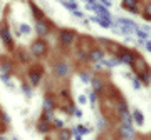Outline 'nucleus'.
<instances>
[{
  "mask_svg": "<svg viewBox=\"0 0 151 140\" xmlns=\"http://www.w3.org/2000/svg\"><path fill=\"white\" fill-rule=\"evenodd\" d=\"M30 54L34 57H44L47 54V42L44 38H37L30 43Z\"/></svg>",
  "mask_w": 151,
  "mask_h": 140,
  "instance_id": "obj_1",
  "label": "nucleus"
},
{
  "mask_svg": "<svg viewBox=\"0 0 151 140\" xmlns=\"http://www.w3.org/2000/svg\"><path fill=\"white\" fill-rule=\"evenodd\" d=\"M0 40H2V43H4L5 47L14 49V37H12L10 27L5 25V23H2V25H0Z\"/></svg>",
  "mask_w": 151,
  "mask_h": 140,
  "instance_id": "obj_2",
  "label": "nucleus"
},
{
  "mask_svg": "<svg viewBox=\"0 0 151 140\" xmlns=\"http://www.w3.org/2000/svg\"><path fill=\"white\" fill-rule=\"evenodd\" d=\"M76 40V32L69 30V28H64V30H60L59 32V43L60 45H64V47H69L72 45Z\"/></svg>",
  "mask_w": 151,
  "mask_h": 140,
  "instance_id": "obj_3",
  "label": "nucleus"
},
{
  "mask_svg": "<svg viewBox=\"0 0 151 140\" xmlns=\"http://www.w3.org/2000/svg\"><path fill=\"white\" fill-rule=\"evenodd\" d=\"M35 32L40 38L42 37H47L50 33V25H49L47 20H35Z\"/></svg>",
  "mask_w": 151,
  "mask_h": 140,
  "instance_id": "obj_4",
  "label": "nucleus"
},
{
  "mask_svg": "<svg viewBox=\"0 0 151 140\" xmlns=\"http://www.w3.org/2000/svg\"><path fill=\"white\" fill-rule=\"evenodd\" d=\"M119 60L121 62H124V64H128V65H134V60H136V55L131 52V50H126V49H121L119 50V54H118Z\"/></svg>",
  "mask_w": 151,
  "mask_h": 140,
  "instance_id": "obj_5",
  "label": "nucleus"
},
{
  "mask_svg": "<svg viewBox=\"0 0 151 140\" xmlns=\"http://www.w3.org/2000/svg\"><path fill=\"white\" fill-rule=\"evenodd\" d=\"M42 82V70L40 69H35V70H30L29 72V85L32 87H37L39 83Z\"/></svg>",
  "mask_w": 151,
  "mask_h": 140,
  "instance_id": "obj_6",
  "label": "nucleus"
},
{
  "mask_svg": "<svg viewBox=\"0 0 151 140\" xmlns=\"http://www.w3.org/2000/svg\"><path fill=\"white\" fill-rule=\"evenodd\" d=\"M69 65L65 64V62H57V64L54 65V74L57 77H60V78H64V77L69 75Z\"/></svg>",
  "mask_w": 151,
  "mask_h": 140,
  "instance_id": "obj_7",
  "label": "nucleus"
},
{
  "mask_svg": "<svg viewBox=\"0 0 151 140\" xmlns=\"http://www.w3.org/2000/svg\"><path fill=\"white\" fill-rule=\"evenodd\" d=\"M139 0H123V8L133 13H139Z\"/></svg>",
  "mask_w": 151,
  "mask_h": 140,
  "instance_id": "obj_8",
  "label": "nucleus"
},
{
  "mask_svg": "<svg viewBox=\"0 0 151 140\" xmlns=\"http://www.w3.org/2000/svg\"><path fill=\"white\" fill-rule=\"evenodd\" d=\"M119 134H121V137H123V139L131 140L133 137H134V130H133V127H131V125H121Z\"/></svg>",
  "mask_w": 151,
  "mask_h": 140,
  "instance_id": "obj_9",
  "label": "nucleus"
},
{
  "mask_svg": "<svg viewBox=\"0 0 151 140\" xmlns=\"http://www.w3.org/2000/svg\"><path fill=\"white\" fill-rule=\"evenodd\" d=\"M94 10L99 13V17H101V18H104V20L111 22V13H109V10L106 8V7H103V5H99V4H96V5H94Z\"/></svg>",
  "mask_w": 151,
  "mask_h": 140,
  "instance_id": "obj_10",
  "label": "nucleus"
},
{
  "mask_svg": "<svg viewBox=\"0 0 151 140\" xmlns=\"http://www.w3.org/2000/svg\"><path fill=\"white\" fill-rule=\"evenodd\" d=\"M29 7H30V10H32V13L35 15V20H45V15H44V12L39 8L35 4H34L32 0L29 2Z\"/></svg>",
  "mask_w": 151,
  "mask_h": 140,
  "instance_id": "obj_11",
  "label": "nucleus"
},
{
  "mask_svg": "<svg viewBox=\"0 0 151 140\" xmlns=\"http://www.w3.org/2000/svg\"><path fill=\"white\" fill-rule=\"evenodd\" d=\"M133 120H134V124L139 125V127L145 125V115H143V112H141L139 108H133Z\"/></svg>",
  "mask_w": 151,
  "mask_h": 140,
  "instance_id": "obj_12",
  "label": "nucleus"
},
{
  "mask_svg": "<svg viewBox=\"0 0 151 140\" xmlns=\"http://www.w3.org/2000/svg\"><path fill=\"white\" fill-rule=\"evenodd\" d=\"M50 129H52V125H50V122L40 120V122L37 124V132H39V134H49V132H50Z\"/></svg>",
  "mask_w": 151,
  "mask_h": 140,
  "instance_id": "obj_13",
  "label": "nucleus"
},
{
  "mask_svg": "<svg viewBox=\"0 0 151 140\" xmlns=\"http://www.w3.org/2000/svg\"><path fill=\"white\" fill-rule=\"evenodd\" d=\"M89 59L94 60V62H101V60L104 59V52L101 49H94L91 50V54H89Z\"/></svg>",
  "mask_w": 151,
  "mask_h": 140,
  "instance_id": "obj_14",
  "label": "nucleus"
},
{
  "mask_svg": "<svg viewBox=\"0 0 151 140\" xmlns=\"http://www.w3.org/2000/svg\"><path fill=\"white\" fill-rule=\"evenodd\" d=\"M42 107H44V110H55V102H54V98H52V97H44Z\"/></svg>",
  "mask_w": 151,
  "mask_h": 140,
  "instance_id": "obj_15",
  "label": "nucleus"
},
{
  "mask_svg": "<svg viewBox=\"0 0 151 140\" xmlns=\"http://www.w3.org/2000/svg\"><path fill=\"white\" fill-rule=\"evenodd\" d=\"M32 30H34V28L30 27L29 23H24V22H22V23H19V33H20V35H30V33H32Z\"/></svg>",
  "mask_w": 151,
  "mask_h": 140,
  "instance_id": "obj_16",
  "label": "nucleus"
},
{
  "mask_svg": "<svg viewBox=\"0 0 151 140\" xmlns=\"http://www.w3.org/2000/svg\"><path fill=\"white\" fill-rule=\"evenodd\" d=\"M20 90L22 93L25 95V98H32V85H29V83H20Z\"/></svg>",
  "mask_w": 151,
  "mask_h": 140,
  "instance_id": "obj_17",
  "label": "nucleus"
},
{
  "mask_svg": "<svg viewBox=\"0 0 151 140\" xmlns=\"http://www.w3.org/2000/svg\"><path fill=\"white\" fill-rule=\"evenodd\" d=\"M12 69H14V65L12 62H7V60H2V64H0V70H2V74H10Z\"/></svg>",
  "mask_w": 151,
  "mask_h": 140,
  "instance_id": "obj_18",
  "label": "nucleus"
},
{
  "mask_svg": "<svg viewBox=\"0 0 151 140\" xmlns=\"http://www.w3.org/2000/svg\"><path fill=\"white\" fill-rule=\"evenodd\" d=\"M55 117H54V110H44L42 112V119L40 120H45V122H52Z\"/></svg>",
  "mask_w": 151,
  "mask_h": 140,
  "instance_id": "obj_19",
  "label": "nucleus"
},
{
  "mask_svg": "<svg viewBox=\"0 0 151 140\" xmlns=\"http://www.w3.org/2000/svg\"><path fill=\"white\" fill-rule=\"evenodd\" d=\"M70 135H72V132H70V130L60 129V132H59V140H70Z\"/></svg>",
  "mask_w": 151,
  "mask_h": 140,
  "instance_id": "obj_20",
  "label": "nucleus"
},
{
  "mask_svg": "<svg viewBox=\"0 0 151 140\" xmlns=\"http://www.w3.org/2000/svg\"><path fill=\"white\" fill-rule=\"evenodd\" d=\"M143 17L146 20H151V2H148L145 5V10H143Z\"/></svg>",
  "mask_w": 151,
  "mask_h": 140,
  "instance_id": "obj_21",
  "label": "nucleus"
},
{
  "mask_svg": "<svg viewBox=\"0 0 151 140\" xmlns=\"http://www.w3.org/2000/svg\"><path fill=\"white\" fill-rule=\"evenodd\" d=\"M64 124H65V122H64L62 119H54L52 122H50V125H52L54 129H59V130L64 129Z\"/></svg>",
  "mask_w": 151,
  "mask_h": 140,
  "instance_id": "obj_22",
  "label": "nucleus"
},
{
  "mask_svg": "<svg viewBox=\"0 0 151 140\" xmlns=\"http://www.w3.org/2000/svg\"><path fill=\"white\" fill-rule=\"evenodd\" d=\"M118 112H119V115L128 113V105H126V102H123V100H119L118 102Z\"/></svg>",
  "mask_w": 151,
  "mask_h": 140,
  "instance_id": "obj_23",
  "label": "nucleus"
},
{
  "mask_svg": "<svg viewBox=\"0 0 151 140\" xmlns=\"http://www.w3.org/2000/svg\"><path fill=\"white\" fill-rule=\"evenodd\" d=\"M108 127V122H106V119L104 117H97V129L99 130H104Z\"/></svg>",
  "mask_w": 151,
  "mask_h": 140,
  "instance_id": "obj_24",
  "label": "nucleus"
},
{
  "mask_svg": "<svg viewBox=\"0 0 151 140\" xmlns=\"http://www.w3.org/2000/svg\"><path fill=\"white\" fill-rule=\"evenodd\" d=\"M79 78H81L82 83H89V82L92 80L91 75H89V74H86V72H81V74H79Z\"/></svg>",
  "mask_w": 151,
  "mask_h": 140,
  "instance_id": "obj_25",
  "label": "nucleus"
},
{
  "mask_svg": "<svg viewBox=\"0 0 151 140\" xmlns=\"http://www.w3.org/2000/svg\"><path fill=\"white\" fill-rule=\"evenodd\" d=\"M91 82L94 83V85H92V87H94V92H99V88H103V82H101V80H97V78H96V80H91Z\"/></svg>",
  "mask_w": 151,
  "mask_h": 140,
  "instance_id": "obj_26",
  "label": "nucleus"
},
{
  "mask_svg": "<svg viewBox=\"0 0 151 140\" xmlns=\"http://www.w3.org/2000/svg\"><path fill=\"white\" fill-rule=\"evenodd\" d=\"M0 80L4 82V85H5L7 82L12 80V78H10V74H0Z\"/></svg>",
  "mask_w": 151,
  "mask_h": 140,
  "instance_id": "obj_27",
  "label": "nucleus"
},
{
  "mask_svg": "<svg viewBox=\"0 0 151 140\" xmlns=\"http://www.w3.org/2000/svg\"><path fill=\"white\" fill-rule=\"evenodd\" d=\"M77 102L81 103V105H87V97L81 93V95H77Z\"/></svg>",
  "mask_w": 151,
  "mask_h": 140,
  "instance_id": "obj_28",
  "label": "nucleus"
},
{
  "mask_svg": "<svg viewBox=\"0 0 151 140\" xmlns=\"http://www.w3.org/2000/svg\"><path fill=\"white\" fill-rule=\"evenodd\" d=\"M5 87H7V88H9V90H10V92H17V87L15 85H14V82H7V83H5Z\"/></svg>",
  "mask_w": 151,
  "mask_h": 140,
  "instance_id": "obj_29",
  "label": "nucleus"
},
{
  "mask_svg": "<svg viewBox=\"0 0 151 140\" xmlns=\"http://www.w3.org/2000/svg\"><path fill=\"white\" fill-rule=\"evenodd\" d=\"M96 93H97V92H94V90L89 92V100H91L92 103H96V100H97V95H96Z\"/></svg>",
  "mask_w": 151,
  "mask_h": 140,
  "instance_id": "obj_30",
  "label": "nucleus"
},
{
  "mask_svg": "<svg viewBox=\"0 0 151 140\" xmlns=\"http://www.w3.org/2000/svg\"><path fill=\"white\" fill-rule=\"evenodd\" d=\"M133 87H134L136 90H139L141 87H143V83H141V82L138 80V78H134V80H133Z\"/></svg>",
  "mask_w": 151,
  "mask_h": 140,
  "instance_id": "obj_31",
  "label": "nucleus"
},
{
  "mask_svg": "<svg viewBox=\"0 0 151 140\" xmlns=\"http://www.w3.org/2000/svg\"><path fill=\"white\" fill-rule=\"evenodd\" d=\"M70 13H72L74 17H77V18H82V17H84V13H82V12H79V10H72Z\"/></svg>",
  "mask_w": 151,
  "mask_h": 140,
  "instance_id": "obj_32",
  "label": "nucleus"
},
{
  "mask_svg": "<svg viewBox=\"0 0 151 140\" xmlns=\"http://www.w3.org/2000/svg\"><path fill=\"white\" fill-rule=\"evenodd\" d=\"M2 120H4L5 124H10V117H9L7 113H2Z\"/></svg>",
  "mask_w": 151,
  "mask_h": 140,
  "instance_id": "obj_33",
  "label": "nucleus"
},
{
  "mask_svg": "<svg viewBox=\"0 0 151 140\" xmlns=\"http://www.w3.org/2000/svg\"><path fill=\"white\" fill-rule=\"evenodd\" d=\"M72 115H76L77 119H81V117H82V112H81V110H79V108H76V110H74V113H72Z\"/></svg>",
  "mask_w": 151,
  "mask_h": 140,
  "instance_id": "obj_34",
  "label": "nucleus"
},
{
  "mask_svg": "<svg viewBox=\"0 0 151 140\" xmlns=\"http://www.w3.org/2000/svg\"><path fill=\"white\" fill-rule=\"evenodd\" d=\"M20 57H22V60H24V62H29V60H30V59H29V55L25 54V52H22Z\"/></svg>",
  "mask_w": 151,
  "mask_h": 140,
  "instance_id": "obj_35",
  "label": "nucleus"
},
{
  "mask_svg": "<svg viewBox=\"0 0 151 140\" xmlns=\"http://www.w3.org/2000/svg\"><path fill=\"white\" fill-rule=\"evenodd\" d=\"M82 137H84V135H81V134H74V140H82Z\"/></svg>",
  "mask_w": 151,
  "mask_h": 140,
  "instance_id": "obj_36",
  "label": "nucleus"
},
{
  "mask_svg": "<svg viewBox=\"0 0 151 140\" xmlns=\"http://www.w3.org/2000/svg\"><path fill=\"white\" fill-rule=\"evenodd\" d=\"M0 140H7V137L5 135H0Z\"/></svg>",
  "mask_w": 151,
  "mask_h": 140,
  "instance_id": "obj_37",
  "label": "nucleus"
},
{
  "mask_svg": "<svg viewBox=\"0 0 151 140\" xmlns=\"http://www.w3.org/2000/svg\"><path fill=\"white\" fill-rule=\"evenodd\" d=\"M10 140H19V137H10Z\"/></svg>",
  "mask_w": 151,
  "mask_h": 140,
  "instance_id": "obj_38",
  "label": "nucleus"
},
{
  "mask_svg": "<svg viewBox=\"0 0 151 140\" xmlns=\"http://www.w3.org/2000/svg\"><path fill=\"white\" fill-rule=\"evenodd\" d=\"M0 10H2V4H0Z\"/></svg>",
  "mask_w": 151,
  "mask_h": 140,
  "instance_id": "obj_39",
  "label": "nucleus"
}]
</instances>
